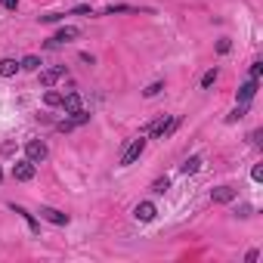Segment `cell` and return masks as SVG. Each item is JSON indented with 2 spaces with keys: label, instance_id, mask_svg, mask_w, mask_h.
<instances>
[{
  "label": "cell",
  "instance_id": "cell-1",
  "mask_svg": "<svg viewBox=\"0 0 263 263\" xmlns=\"http://www.w3.org/2000/svg\"><path fill=\"white\" fill-rule=\"evenodd\" d=\"M143 152H146V136H136V140H133L127 149H124V155H121V167H130Z\"/></svg>",
  "mask_w": 263,
  "mask_h": 263
},
{
  "label": "cell",
  "instance_id": "cell-2",
  "mask_svg": "<svg viewBox=\"0 0 263 263\" xmlns=\"http://www.w3.org/2000/svg\"><path fill=\"white\" fill-rule=\"evenodd\" d=\"M59 77H65V65H56V68H38V81L40 87H53Z\"/></svg>",
  "mask_w": 263,
  "mask_h": 263
},
{
  "label": "cell",
  "instance_id": "cell-3",
  "mask_svg": "<svg viewBox=\"0 0 263 263\" xmlns=\"http://www.w3.org/2000/svg\"><path fill=\"white\" fill-rule=\"evenodd\" d=\"M47 155H50V152H47V143H40V140H31V143L25 146V158H28L31 164H40Z\"/></svg>",
  "mask_w": 263,
  "mask_h": 263
},
{
  "label": "cell",
  "instance_id": "cell-4",
  "mask_svg": "<svg viewBox=\"0 0 263 263\" xmlns=\"http://www.w3.org/2000/svg\"><path fill=\"white\" fill-rule=\"evenodd\" d=\"M177 127V118H161V121H155V124H149V127H146V133H152V136H167L170 130H174Z\"/></svg>",
  "mask_w": 263,
  "mask_h": 263
},
{
  "label": "cell",
  "instance_id": "cell-5",
  "mask_svg": "<svg viewBox=\"0 0 263 263\" xmlns=\"http://www.w3.org/2000/svg\"><path fill=\"white\" fill-rule=\"evenodd\" d=\"M235 195H238V192L232 186H217V189H211V201L214 204H229V201H235Z\"/></svg>",
  "mask_w": 263,
  "mask_h": 263
},
{
  "label": "cell",
  "instance_id": "cell-6",
  "mask_svg": "<svg viewBox=\"0 0 263 263\" xmlns=\"http://www.w3.org/2000/svg\"><path fill=\"white\" fill-rule=\"evenodd\" d=\"M13 180H19V183H28V180H34V164L28 161H16L13 164Z\"/></svg>",
  "mask_w": 263,
  "mask_h": 263
},
{
  "label": "cell",
  "instance_id": "cell-7",
  "mask_svg": "<svg viewBox=\"0 0 263 263\" xmlns=\"http://www.w3.org/2000/svg\"><path fill=\"white\" fill-rule=\"evenodd\" d=\"M77 34H81V28H75V25H65V28H59L50 38V47H56V43H68V40H75Z\"/></svg>",
  "mask_w": 263,
  "mask_h": 263
},
{
  "label": "cell",
  "instance_id": "cell-8",
  "mask_svg": "<svg viewBox=\"0 0 263 263\" xmlns=\"http://www.w3.org/2000/svg\"><path fill=\"white\" fill-rule=\"evenodd\" d=\"M40 217H43L47 223H53V226H65V223H68V214L56 211V208H47V204H40Z\"/></svg>",
  "mask_w": 263,
  "mask_h": 263
},
{
  "label": "cell",
  "instance_id": "cell-9",
  "mask_svg": "<svg viewBox=\"0 0 263 263\" xmlns=\"http://www.w3.org/2000/svg\"><path fill=\"white\" fill-rule=\"evenodd\" d=\"M254 93H257V81H245L242 87H238V93H235V102L238 106H248V102L254 99Z\"/></svg>",
  "mask_w": 263,
  "mask_h": 263
},
{
  "label": "cell",
  "instance_id": "cell-10",
  "mask_svg": "<svg viewBox=\"0 0 263 263\" xmlns=\"http://www.w3.org/2000/svg\"><path fill=\"white\" fill-rule=\"evenodd\" d=\"M155 204L152 201H140V204H136V211H133V217H136V220H140V223H149V220H155Z\"/></svg>",
  "mask_w": 263,
  "mask_h": 263
},
{
  "label": "cell",
  "instance_id": "cell-11",
  "mask_svg": "<svg viewBox=\"0 0 263 263\" xmlns=\"http://www.w3.org/2000/svg\"><path fill=\"white\" fill-rule=\"evenodd\" d=\"M62 109L68 112V115H75L77 109H84V106H81V93H68V96H62Z\"/></svg>",
  "mask_w": 263,
  "mask_h": 263
},
{
  "label": "cell",
  "instance_id": "cell-12",
  "mask_svg": "<svg viewBox=\"0 0 263 263\" xmlns=\"http://www.w3.org/2000/svg\"><path fill=\"white\" fill-rule=\"evenodd\" d=\"M180 170H183L186 177H189V174H198V170H201V158H198V155H189L186 161L180 164Z\"/></svg>",
  "mask_w": 263,
  "mask_h": 263
},
{
  "label": "cell",
  "instance_id": "cell-13",
  "mask_svg": "<svg viewBox=\"0 0 263 263\" xmlns=\"http://www.w3.org/2000/svg\"><path fill=\"white\" fill-rule=\"evenodd\" d=\"M19 72V62L16 59H0V77H13Z\"/></svg>",
  "mask_w": 263,
  "mask_h": 263
},
{
  "label": "cell",
  "instance_id": "cell-14",
  "mask_svg": "<svg viewBox=\"0 0 263 263\" xmlns=\"http://www.w3.org/2000/svg\"><path fill=\"white\" fill-rule=\"evenodd\" d=\"M248 115V106H235L232 112H229V115H226V124H235V121H242Z\"/></svg>",
  "mask_w": 263,
  "mask_h": 263
},
{
  "label": "cell",
  "instance_id": "cell-15",
  "mask_svg": "<svg viewBox=\"0 0 263 263\" xmlns=\"http://www.w3.org/2000/svg\"><path fill=\"white\" fill-rule=\"evenodd\" d=\"M19 68H25V72H38V68H40V59H38V56H25V59L19 62Z\"/></svg>",
  "mask_w": 263,
  "mask_h": 263
},
{
  "label": "cell",
  "instance_id": "cell-16",
  "mask_svg": "<svg viewBox=\"0 0 263 263\" xmlns=\"http://www.w3.org/2000/svg\"><path fill=\"white\" fill-rule=\"evenodd\" d=\"M167 189H170V180H167V177H158V180L152 183V192H155V195H164Z\"/></svg>",
  "mask_w": 263,
  "mask_h": 263
},
{
  "label": "cell",
  "instance_id": "cell-17",
  "mask_svg": "<svg viewBox=\"0 0 263 263\" xmlns=\"http://www.w3.org/2000/svg\"><path fill=\"white\" fill-rule=\"evenodd\" d=\"M43 102H47V106H62V93H56V90L47 87V93H43Z\"/></svg>",
  "mask_w": 263,
  "mask_h": 263
},
{
  "label": "cell",
  "instance_id": "cell-18",
  "mask_svg": "<svg viewBox=\"0 0 263 263\" xmlns=\"http://www.w3.org/2000/svg\"><path fill=\"white\" fill-rule=\"evenodd\" d=\"M161 90H164V84H161V81H155V84H149V87L143 90V96H146V99H152V96L161 93Z\"/></svg>",
  "mask_w": 263,
  "mask_h": 263
},
{
  "label": "cell",
  "instance_id": "cell-19",
  "mask_svg": "<svg viewBox=\"0 0 263 263\" xmlns=\"http://www.w3.org/2000/svg\"><path fill=\"white\" fill-rule=\"evenodd\" d=\"M13 211H16V214H22V217H25V223L31 226V232H38V223H34V217H31V214H28L25 208H19V204H13Z\"/></svg>",
  "mask_w": 263,
  "mask_h": 263
},
{
  "label": "cell",
  "instance_id": "cell-20",
  "mask_svg": "<svg viewBox=\"0 0 263 263\" xmlns=\"http://www.w3.org/2000/svg\"><path fill=\"white\" fill-rule=\"evenodd\" d=\"M214 81H217V68H211V72H204V77H201V87L208 90V87H214Z\"/></svg>",
  "mask_w": 263,
  "mask_h": 263
},
{
  "label": "cell",
  "instance_id": "cell-21",
  "mask_svg": "<svg viewBox=\"0 0 263 263\" xmlns=\"http://www.w3.org/2000/svg\"><path fill=\"white\" fill-rule=\"evenodd\" d=\"M72 121H75V124H87V121H90V112H84V109H77Z\"/></svg>",
  "mask_w": 263,
  "mask_h": 263
},
{
  "label": "cell",
  "instance_id": "cell-22",
  "mask_svg": "<svg viewBox=\"0 0 263 263\" xmlns=\"http://www.w3.org/2000/svg\"><path fill=\"white\" fill-rule=\"evenodd\" d=\"M229 50H232V43L226 40V38H223L220 43H217V53H220V56H226V53H229Z\"/></svg>",
  "mask_w": 263,
  "mask_h": 263
},
{
  "label": "cell",
  "instance_id": "cell-23",
  "mask_svg": "<svg viewBox=\"0 0 263 263\" xmlns=\"http://www.w3.org/2000/svg\"><path fill=\"white\" fill-rule=\"evenodd\" d=\"M260 75H263V65L254 62V65H251V81H260Z\"/></svg>",
  "mask_w": 263,
  "mask_h": 263
},
{
  "label": "cell",
  "instance_id": "cell-24",
  "mask_svg": "<svg viewBox=\"0 0 263 263\" xmlns=\"http://www.w3.org/2000/svg\"><path fill=\"white\" fill-rule=\"evenodd\" d=\"M72 127H75V121H59V124H56V130H59V133H68Z\"/></svg>",
  "mask_w": 263,
  "mask_h": 263
},
{
  "label": "cell",
  "instance_id": "cell-25",
  "mask_svg": "<svg viewBox=\"0 0 263 263\" xmlns=\"http://www.w3.org/2000/svg\"><path fill=\"white\" fill-rule=\"evenodd\" d=\"M251 180H254V183H260V180H263V164H257L254 170H251Z\"/></svg>",
  "mask_w": 263,
  "mask_h": 263
},
{
  "label": "cell",
  "instance_id": "cell-26",
  "mask_svg": "<svg viewBox=\"0 0 263 263\" xmlns=\"http://www.w3.org/2000/svg\"><path fill=\"white\" fill-rule=\"evenodd\" d=\"M13 149H16L13 143H3V146H0V152H3V155H13Z\"/></svg>",
  "mask_w": 263,
  "mask_h": 263
},
{
  "label": "cell",
  "instance_id": "cell-27",
  "mask_svg": "<svg viewBox=\"0 0 263 263\" xmlns=\"http://www.w3.org/2000/svg\"><path fill=\"white\" fill-rule=\"evenodd\" d=\"M3 6H6V9H16V6H19V0H3Z\"/></svg>",
  "mask_w": 263,
  "mask_h": 263
},
{
  "label": "cell",
  "instance_id": "cell-28",
  "mask_svg": "<svg viewBox=\"0 0 263 263\" xmlns=\"http://www.w3.org/2000/svg\"><path fill=\"white\" fill-rule=\"evenodd\" d=\"M0 183H3V170H0Z\"/></svg>",
  "mask_w": 263,
  "mask_h": 263
},
{
  "label": "cell",
  "instance_id": "cell-29",
  "mask_svg": "<svg viewBox=\"0 0 263 263\" xmlns=\"http://www.w3.org/2000/svg\"><path fill=\"white\" fill-rule=\"evenodd\" d=\"M0 3H3V0H0Z\"/></svg>",
  "mask_w": 263,
  "mask_h": 263
}]
</instances>
